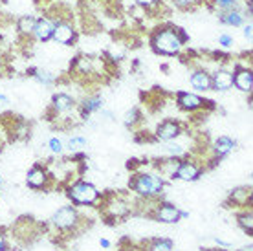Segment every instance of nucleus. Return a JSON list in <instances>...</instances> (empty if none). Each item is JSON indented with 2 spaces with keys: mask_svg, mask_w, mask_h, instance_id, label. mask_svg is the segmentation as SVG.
Masks as SVG:
<instances>
[{
  "mask_svg": "<svg viewBox=\"0 0 253 251\" xmlns=\"http://www.w3.org/2000/svg\"><path fill=\"white\" fill-rule=\"evenodd\" d=\"M233 147H235V141L231 138H228V136H220L218 139H215V143L211 147V151H213V162L216 164V160H220L226 154H229V152L233 151Z\"/></svg>",
  "mask_w": 253,
  "mask_h": 251,
  "instance_id": "f3484780",
  "label": "nucleus"
},
{
  "mask_svg": "<svg viewBox=\"0 0 253 251\" xmlns=\"http://www.w3.org/2000/svg\"><path fill=\"white\" fill-rule=\"evenodd\" d=\"M9 103V99H7L4 94H0V107H4V105H7Z\"/></svg>",
  "mask_w": 253,
  "mask_h": 251,
  "instance_id": "e433bc0d",
  "label": "nucleus"
},
{
  "mask_svg": "<svg viewBox=\"0 0 253 251\" xmlns=\"http://www.w3.org/2000/svg\"><path fill=\"white\" fill-rule=\"evenodd\" d=\"M220 22L222 24H228V26H242V22H244V17H242L239 11H235V9H231V11H224L220 15Z\"/></svg>",
  "mask_w": 253,
  "mask_h": 251,
  "instance_id": "b1692460",
  "label": "nucleus"
},
{
  "mask_svg": "<svg viewBox=\"0 0 253 251\" xmlns=\"http://www.w3.org/2000/svg\"><path fill=\"white\" fill-rule=\"evenodd\" d=\"M176 103L178 107L182 108V110H187V112H195V110H200V108L208 103V101H204L200 95L196 94H189V92H180L176 95Z\"/></svg>",
  "mask_w": 253,
  "mask_h": 251,
  "instance_id": "f8f14e48",
  "label": "nucleus"
},
{
  "mask_svg": "<svg viewBox=\"0 0 253 251\" xmlns=\"http://www.w3.org/2000/svg\"><path fill=\"white\" fill-rule=\"evenodd\" d=\"M180 158H167V160H160L158 164H156V169H158V174L162 176V178H174V174H176V169L178 165H180Z\"/></svg>",
  "mask_w": 253,
  "mask_h": 251,
  "instance_id": "6ab92c4d",
  "label": "nucleus"
},
{
  "mask_svg": "<svg viewBox=\"0 0 253 251\" xmlns=\"http://www.w3.org/2000/svg\"><path fill=\"white\" fill-rule=\"evenodd\" d=\"M165 151L169 152L171 156H174V158H180L185 152L182 145H180V143H172V141H167V145H165Z\"/></svg>",
  "mask_w": 253,
  "mask_h": 251,
  "instance_id": "cd10ccee",
  "label": "nucleus"
},
{
  "mask_svg": "<svg viewBox=\"0 0 253 251\" xmlns=\"http://www.w3.org/2000/svg\"><path fill=\"white\" fill-rule=\"evenodd\" d=\"M237 222H239V226L242 227V231H246L248 235H252V233H253V214H252V209H244L242 213L237 214Z\"/></svg>",
  "mask_w": 253,
  "mask_h": 251,
  "instance_id": "5701e85b",
  "label": "nucleus"
},
{
  "mask_svg": "<svg viewBox=\"0 0 253 251\" xmlns=\"http://www.w3.org/2000/svg\"><path fill=\"white\" fill-rule=\"evenodd\" d=\"M66 195L76 206H94L99 202V191L88 182H74L66 189Z\"/></svg>",
  "mask_w": 253,
  "mask_h": 251,
  "instance_id": "39448f33",
  "label": "nucleus"
},
{
  "mask_svg": "<svg viewBox=\"0 0 253 251\" xmlns=\"http://www.w3.org/2000/svg\"><path fill=\"white\" fill-rule=\"evenodd\" d=\"M99 200H101L99 211L108 222H120L132 213V202H128L120 195H107L105 198L99 196Z\"/></svg>",
  "mask_w": 253,
  "mask_h": 251,
  "instance_id": "20e7f679",
  "label": "nucleus"
},
{
  "mask_svg": "<svg viewBox=\"0 0 253 251\" xmlns=\"http://www.w3.org/2000/svg\"><path fill=\"white\" fill-rule=\"evenodd\" d=\"M244 37H246V39H252V24L244 26Z\"/></svg>",
  "mask_w": 253,
  "mask_h": 251,
  "instance_id": "f704fd0d",
  "label": "nucleus"
},
{
  "mask_svg": "<svg viewBox=\"0 0 253 251\" xmlns=\"http://www.w3.org/2000/svg\"><path fill=\"white\" fill-rule=\"evenodd\" d=\"M84 147H86V139L84 138H81V136L70 138V141H68L70 152H77V151H81V149H84Z\"/></svg>",
  "mask_w": 253,
  "mask_h": 251,
  "instance_id": "bb28decb",
  "label": "nucleus"
},
{
  "mask_svg": "<svg viewBox=\"0 0 253 251\" xmlns=\"http://www.w3.org/2000/svg\"><path fill=\"white\" fill-rule=\"evenodd\" d=\"M151 44L156 53H164V55H176L182 50V39L178 35L176 28H164L152 35Z\"/></svg>",
  "mask_w": 253,
  "mask_h": 251,
  "instance_id": "7ed1b4c3",
  "label": "nucleus"
},
{
  "mask_svg": "<svg viewBox=\"0 0 253 251\" xmlns=\"http://www.w3.org/2000/svg\"><path fill=\"white\" fill-rule=\"evenodd\" d=\"M4 68H6V64H4V59H2V57H0V76H2V74H4Z\"/></svg>",
  "mask_w": 253,
  "mask_h": 251,
  "instance_id": "4c0bfd02",
  "label": "nucleus"
},
{
  "mask_svg": "<svg viewBox=\"0 0 253 251\" xmlns=\"http://www.w3.org/2000/svg\"><path fill=\"white\" fill-rule=\"evenodd\" d=\"M202 170H204V165L196 164V162H193V160H182L180 165H178L174 178L184 180V182H195V180L200 178Z\"/></svg>",
  "mask_w": 253,
  "mask_h": 251,
  "instance_id": "0eeeda50",
  "label": "nucleus"
},
{
  "mask_svg": "<svg viewBox=\"0 0 253 251\" xmlns=\"http://www.w3.org/2000/svg\"><path fill=\"white\" fill-rule=\"evenodd\" d=\"M51 226L59 233L57 237H77L86 227L77 206H64L51 216Z\"/></svg>",
  "mask_w": 253,
  "mask_h": 251,
  "instance_id": "f257e3e1",
  "label": "nucleus"
},
{
  "mask_svg": "<svg viewBox=\"0 0 253 251\" xmlns=\"http://www.w3.org/2000/svg\"><path fill=\"white\" fill-rule=\"evenodd\" d=\"M172 250H174V244L169 239H154L149 244H145V248H143V251H172Z\"/></svg>",
  "mask_w": 253,
  "mask_h": 251,
  "instance_id": "4be33fe9",
  "label": "nucleus"
},
{
  "mask_svg": "<svg viewBox=\"0 0 253 251\" xmlns=\"http://www.w3.org/2000/svg\"><path fill=\"white\" fill-rule=\"evenodd\" d=\"M218 44H220L222 48H229L233 44V37L228 35V33H222L220 37H218Z\"/></svg>",
  "mask_w": 253,
  "mask_h": 251,
  "instance_id": "2f4dec72",
  "label": "nucleus"
},
{
  "mask_svg": "<svg viewBox=\"0 0 253 251\" xmlns=\"http://www.w3.org/2000/svg\"><path fill=\"white\" fill-rule=\"evenodd\" d=\"M101 108H103V99L99 97V95H92V97H86V99H84L81 105H79V118H81V120H88L90 114L99 112Z\"/></svg>",
  "mask_w": 253,
  "mask_h": 251,
  "instance_id": "dca6fc26",
  "label": "nucleus"
},
{
  "mask_svg": "<svg viewBox=\"0 0 253 251\" xmlns=\"http://www.w3.org/2000/svg\"><path fill=\"white\" fill-rule=\"evenodd\" d=\"M32 76L35 77L39 83L46 84V86H50V84H53V83H55V76H53L51 72H46V70H33Z\"/></svg>",
  "mask_w": 253,
  "mask_h": 251,
  "instance_id": "a878e982",
  "label": "nucleus"
},
{
  "mask_svg": "<svg viewBox=\"0 0 253 251\" xmlns=\"http://www.w3.org/2000/svg\"><path fill=\"white\" fill-rule=\"evenodd\" d=\"M51 39L59 44H64V46H68L76 41V30H74V26L66 22V20H61V22H55V28H53V35Z\"/></svg>",
  "mask_w": 253,
  "mask_h": 251,
  "instance_id": "9b49d317",
  "label": "nucleus"
},
{
  "mask_svg": "<svg viewBox=\"0 0 253 251\" xmlns=\"http://www.w3.org/2000/svg\"><path fill=\"white\" fill-rule=\"evenodd\" d=\"M0 185H2V178H0Z\"/></svg>",
  "mask_w": 253,
  "mask_h": 251,
  "instance_id": "a19ab883",
  "label": "nucleus"
},
{
  "mask_svg": "<svg viewBox=\"0 0 253 251\" xmlns=\"http://www.w3.org/2000/svg\"><path fill=\"white\" fill-rule=\"evenodd\" d=\"M233 84L242 92L252 94L253 90V72L252 68H237L233 76Z\"/></svg>",
  "mask_w": 253,
  "mask_h": 251,
  "instance_id": "4468645a",
  "label": "nucleus"
},
{
  "mask_svg": "<svg viewBox=\"0 0 253 251\" xmlns=\"http://www.w3.org/2000/svg\"><path fill=\"white\" fill-rule=\"evenodd\" d=\"M7 250V240H6V235L0 231V251H6Z\"/></svg>",
  "mask_w": 253,
  "mask_h": 251,
  "instance_id": "72a5a7b5",
  "label": "nucleus"
},
{
  "mask_svg": "<svg viewBox=\"0 0 253 251\" xmlns=\"http://www.w3.org/2000/svg\"><path fill=\"white\" fill-rule=\"evenodd\" d=\"M139 121H141V114H139V108L138 107L130 108V110L125 114V118H123V123H125L128 128H134V126L138 125Z\"/></svg>",
  "mask_w": 253,
  "mask_h": 251,
  "instance_id": "393cba45",
  "label": "nucleus"
},
{
  "mask_svg": "<svg viewBox=\"0 0 253 251\" xmlns=\"http://www.w3.org/2000/svg\"><path fill=\"white\" fill-rule=\"evenodd\" d=\"M53 182L50 176V170L42 167V165H33L28 176H26V183H28V187L32 189H48L50 187V183Z\"/></svg>",
  "mask_w": 253,
  "mask_h": 251,
  "instance_id": "423d86ee",
  "label": "nucleus"
},
{
  "mask_svg": "<svg viewBox=\"0 0 253 251\" xmlns=\"http://www.w3.org/2000/svg\"><path fill=\"white\" fill-rule=\"evenodd\" d=\"M152 218L160 220V222H164V224H176L178 220H180V209L176 206H172V204H158L156 209H154V213H152Z\"/></svg>",
  "mask_w": 253,
  "mask_h": 251,
  "instance_id": "1a4fd4ad",
  "label": "nucleus"
},
{
  "mask_svg": "<svg viewBox=\"0 0 253 251\" xmlns=\"http://www.w3.org/2000/svg\"><path fill=\"white\" fill-rule=\"evenodd\" d=\"M182 134V125L174 120H165L156 126V139L160 141H172Z\"/></svg>",
  "mask_w": 253,
  "mask_h": 251,
  "instance_id": "6e6552de",
  "label": "nucleus"
},
{
  "mask_svg": "<svg viewBox=\"0 0 253 251\" xmlns=\"http://www.w3.org/2000/svg\"><path fill=\"white\" fill-rule=\"evenodd\" d=\"M229 200L233 204V208H242V209H252V189L250 187H242V189H235Z\"/></svg>",
  "mask_w": 253,
  "mask_h": 251,
  "instance_id": "a211bd4d",
  "label": "nucleus"
},
{
  "mask_svg": "<svg viewBox=\"0 0 253 251\" xmlns=\"http://www.w3.org/2000/svg\"><path fill=\"white\" fill-rule=\"evenodd\" d=\"M130 189L139 198H156L164 191V178L158 172H138L130 180Z\"/></svg>",
  "mask_w": 253,
  "mask_h": 251,
  "instance_id": "f03ea898",
  "label": "nucleus"
},
{
  "mask_svg": "<svg viewBox=\"0 0 253 251\" xmlns=\"http://www.w3.org/2000/svg\"><path fill=\"white\" fill-rule=\"evenodd\" d=\"M160 4V0H138V6L141 7H152V6H158Z\"/></svg>",
  "mask_w": 253,
  "mask_h": 251,
  "instance_id": "473e14b6",
  "label": "nucleus"
},
{
  "mask_svg": "<svg viewBox=\"0 0 253 251\" xmlns=\"http://www.w3.org/2000/svg\"><path fill=\"white\" fill-rule=\"evenodd\" d=\"M239 251H253V248L252 246H246V248H242V250H239Z\"/></svg>",
  "mask_w": 253,
  "mask_h": 251,
  "instance_id": "58836bf2",
  "label": "nucleus"
},
{
  "mask_svg": "<svg viewBox=\"0 0 253 251\" xmlns=\"http://www.w3.org/2000/svg\"><path fill=\"white\" fill-rule=\"evenodd\" d=\"M178 7H184V9H193L200 4V0H172Z\"/></svg>",
  "mask_w": 253,
  "mask_h": 251,
  "instance_id": "c756f323",
  "label": "nucleus"
},
{
  "mask_svg": "<svg viewBox=\"0 0 253 251\" xmlns=\"http://www.w3.org/2000/svg\"><path fill=\"white\" fill-rule=\"evenodd\" d=\"M231 86H233V72L220 68L211 76V88H215L218 92H226Z\"/></svg>",
  "mask_w": 253,
  "mask_h": 251,
  "instance_id": "ddd939ff",
  "label": "nucleus"
},
{
  "mask_svg": "<svg viewBox=\"0 0 253 251\" xmlns=\"http://www.w3.org/2000/svg\"><path fill=\"white\" fill-rule=\"evenodd\" d=\"M76 107V101L74 97L68 94H64V92H59L51 97V110L55 114V118L57 116H68L72 110Z\"/></svg>",
  "mask_w": 253,
  "mask_h": 251,
  "instance_id": "9d476101",
  "label": "nucleus"
},
{
  "mask_svg": "<svg viewBox=\"0 0 253 251\" xmlns=\"http://www.w3.org/2000/svg\"><path fill=\"white\" fill-rule=\"evenodd\" d=\"M216 4H218L224 11H231V9H235V6H237L235 0H216Z\"/></svg>",
  "mask_w": 253,
  "mask_h": 251,
  "instance_id": "7c9ffc66",
  "label": "nucleus"
},
{
  "mask_svg": "<svg viewBox=\"0 0 253 251\" xmlns=\"http://www.w3.org/2000/svg\"><path fill=\"white\" fill-rule=\"evenodd\" d=\"M35 22L37 19L33 17V15H24V17H20L19 22H17V30H19L20 35H33V28H35Z\"/></svg>",
  "mask_w": 253,
  "mask_h": 251,
  "instance_id": "412c9836",
  "label": "nucleus"
},
{
  "mask_svg": "<svg viewBox=\"0 0 253 251\" xmlns=\"http://www.w3.org/2000/svg\"><path fill=\"white\" fill-rule=\"evenodd\" d=\"M53 28H55V24H53L50 19L41 17V19H37V22H35L33 37L37 39V41H41V42H46V41H50L51 35H53Z\"/></svg>",
  "mask_w": 253,
  "mask_h": 251,
  "instance_id": "2eb2a0df",
  "label": "nucleus"
},
{
  "mask_svg": "<svg viewBox=\"0 0 253 251\" xmlns=\"http://www.w3.org/2000/svg\"><path fill=\"white\" fill-rule=\"evenodd\" d=\"M191 84L196 90L206 92V90L211 88V76H209L206 70H196V72H193V76H191Z\"/></svg>",
  "mask_w": 253,
  "mask_h": 251,
  "instance_id": "aec40b11",
  "label": "nucleus"
},
{
  "mask_svg": "<svg viewBox=\"0 0 253 251\" xmlns=\"http://www.w3.org/2000/svg\"><path fill=\"white\" fill-rule=\"evenodd\" d=\"M99 246H101V248H105V250H107V248H110V240H107V239H99Z\"/></svg>",
  "mask_w": 253,
  "mask_h": 251,
  "instance_id": "c9c22d12",
  "label": "nucleus"
},
{
  "mask_svg": "<svg viewBox=\"0 0 253 251\" xmlns=\"http://www.w3.org/2000/svg\"><path fill=\"white\" fill-rule=\"evenodd\" d=\"M206 251H224V250H206Z\"/></svg>",
  "mask_w": 253,
  "mask_h": 251,
  "instance_id": "ea45409f",
  "label": "nucleus"
},
{
  "mask_svg": "<svg viewBox=\"0 0 253 251\" xmlns=\"http://www.w3.org/2000/svg\"><path fill=\"white\" fill-rule=\"evenodd\" d=\"M48 147H50V151L53 152V154H61V152H63V141L59 138H51L50 141H48Z\"/></svg>",
  "mask_w": 253,
  "mask_h": 251,
  "instance_id": "c85d7f7f",
  "label": "nucleus"
}]
</instances>
